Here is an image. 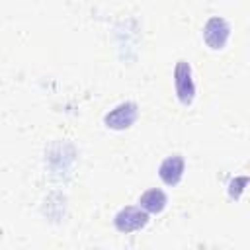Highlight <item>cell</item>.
<instances>
[{
    "label": "cell",
    "instance_id": "6da1fadb",
    "mask_svg": "<svg viewBox=\"0 0 250 250\" xmlns=\"http://www.w3.org/2000/svg\"><path fill=\"white\" fill-rule=\"evenodd\" d=\"M146 225V213L139 207H125L115 215V227L121 232H133Z\"/></svg>",
    "mask_w": 250,
    "mask_h": 250
},
{
    "label": "cell",
    "instance_id": "7a4b0ae2",
    "mask_svg": "<svg viewBox=\"0 0 250 250\" xmlns=\"http://www.w3.org/2000/svg\"><path fill=\"white\" fill-rule=\"evenodd\" d=\"M174 76H176V92H178L182 104H189L193 100V92H195L193 82H191V74H189V66L184 61H180Z\"/></svg>",
    "mask_w": 250,
    "mask_h": 250
},
{
    "label": "cell",
    "instance_id": "3957f363",
    "mask_svg": "<svg viewBox=\"0 0 250 250\" xmlns=\"http://www.w3.org/2000/svg\"><path fill=\"white\" fill-rule=\"evenodd\" d=\"M203 35H205V41L209 43V47H213V49H221V47L225 45L227 37H229V25H227L225 20H221V18H213V20L207 21Z\"/></svg>",
    "mask_w": 250,
    "mask_h": 250
},
{
    "label": "cell",
    "instance_id": "277c9868",
    "mask_svg": "<svg viewBox=\"0 0 250 250\" xmlns=\"http://www.w3.org/2000/svg\"><path fill=\"white\" fill-rule=\"evenodd\" d=\"M137 117V109L133 104H121L117 105L113 111H109L105 115V123L107 127H113V129H123V127H129Z\"/></svg>",
    "mask_w": 250,
    "mask_h": 250
},
{
    "label": "cell",
    "instance_id": "5b68a950",
    "mask_svg": "<svg viewBox=\"0 0 250 250\" xmlns=\"http://www.w3.org/2000/svg\"><path fill=\"white\" fill-rule=\"evenodd\" d=\"M182 172H184V160H182V156H178V154L166 158V160L160 164V170H158L162 182L168 184V186L178 184L180 178H182Z\"/></svg>",
    "mask_w": 250,
    "mask_h": 250
},
{
    "label": "cell",
    "instance_id": "8992f818",
    "mask_svg": "<svg viewBox=\"0 0 250 250\" xmlns=\"http://www.w3.org/2000/svg\"><path fill=\"white\" fill-rule=\"evenodd\" d=\"M139 203H141L143 209H146V211H150V213H158V211H162L164 205H166V195H164V191H160V189H148V191H145V193L141 195Z\"/></svg>",
    "mask_w": 250,
    "mask_h": 250
}]
</instances>
